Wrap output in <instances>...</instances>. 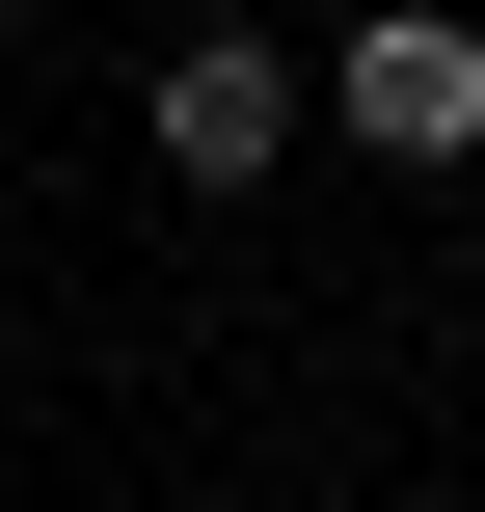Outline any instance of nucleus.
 Instances as JSON below:
<instances>
[{"instance_id": "f257e3e1", "label": "nucleus", "mask_w": 485, "mask_h": 512, "mask_svg": "<svg viewBox=\"0 0 485 512\" xmlns=\"http://www.w3.org/2000/svg\"><path fill=\"white\" fill-rule=\"evenodd\" d=\"M324 108H351L378 162H459V135H485V27H459V0H378V27L324 54Z\"/></svg>"}, {"instance_id": "f03ea898", "label": "nucleus", "mask_w": 485, "mask_h": 512, "mask_svg": "<svg viewBox=\"0 0 485 512\" xmlns=\"http://www.w3.org/2000/svg\"><path fill=\"white\" fill-rule=\"evenodd\" d=\"M162 162H189V189H270V162H297V54H270V27H189V54H162Z\"/></svg>"}]
</instances>
